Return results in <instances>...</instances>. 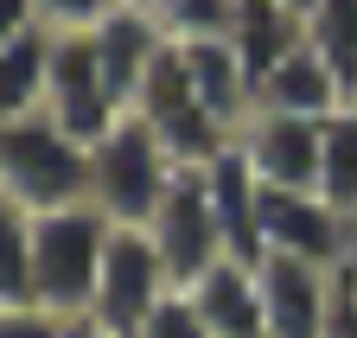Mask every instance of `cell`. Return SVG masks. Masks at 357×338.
<instances>
[{
	"label": "cell",
	"instance_id": "obj_1",
	"mask_svg": "<svg viewBox=\"0 0 357 338\" xmlns=\"http://www.w3.org/2000/svg\"><path fill=\"white\" fill-rule=\"evenodd\" d=\"M0 204L26 217L89 204V141L58 128L45 109L0 121Z\"/></svg>",
	"mask_w": 357,
	"mask_h": 338
},
{
	"label": "cell",
	"instance_id": "obj_2",
	"mask_svg": "<svg viewBox=\"0 0 357 338\" xmlns=\"http://www.w3.org/2000/svg\"><path fill=\"white\" fill-rule=\"evenodd\" d=\"M115 224L96 204H70V210H45L26 217V243H32V307L58 313V319H83L96 300V275H102V249H109Z\"/></svg>",
	"mask_w": 357,
	"mask_h": 338
},
{
	"label": "cell",
	"instance_id": "obj_3",
	"mask_svg": "<svg viewBox=\"0 0 357 338\" xmlns=\"http://www.w3.org/2000/svg\"><path fill=\"white\" fill-rule=\"evenodd\" d=\"M178 179V160L160 147V135L141 115H121L115 128L89 147V204L102 210L115 230H147L160 198Z\"/></svg>",
	"mask_w": 357,
	"mask_h": 338
},
{
	"label": "cell",
	"instance_id": "obj_4",
	"mask_svg": "<svg viewBox=\"0 0 357 338\" xmlns=\"http://www.w3.org/2000/svg\"><path fill=\"white\" fill-rule=\"evenodd\" d=\"M128 115H141L178 166H211L223 147L236 141V135L204 109V96L192 90V70H185V58H178V45L160 52V64L147 70V83H141V96H134Z\"/></svg>",
	"mask_w": 357,
	"mask_h": 338
},
{
	"label": "cell",
	"instance_id": "obj_5",
	"mask_svg": "<svg viewBox=\"0 0 357 338\" xmlns=\"http://www.w3.org/2000/svg\"><path fill=\"white\" fill-rule=\"evenodd\" d=\"M172 287H178V281H172L166 256L153 249V236H147V230H115V236H109V249H102L96 300H89V313H83V319H96V325H109V332L134 338V332L147 325V313L166 300Z\"/></svg>",
	"mask_w": 357,
	"mask_h": 338
},
{
	"label": "cell",
	"instance_id": "obj_6",
	"mask_svg": "<svg viewBox=\"0 0 357 338\" xmlns=\"http://www.w3.org/2000/svg\"><path fill=\"white\" fill-rule=\"evenodd\" d=\"M147 236H153V249L166 256V268H172L178 287H192L204 268H217L223 256H230V249H223V224H217L204 166H178L172 192L160 198V210L147 217Z\"/></svg>",
	"mask_w": 357,
	"mask_h": 338
},
{
	"label": "cell",
	"instance_id": "obj_7",
	"mask_svg": "<svg viewBox=\"0 0 357 338\" xmlns=\"http://www.w3.org/2000/svg\"><path fill=\"white\" fill-rule=\"evenodd\" d=\"M45 115L58 121V128H70L77 141L96 147L115 121L128 115L121 96L109 90V77L96 64V38L89 32H58L52 45V90H45Z\"/></svg>",
	"mask_w": 357,
	"mask_h": 338
},
{
	"label": "cell",
	"instance_id": "obj_8",
	"mask_svg": "<svg viewBox=\"0 0 357 338\" xmlns=\"http://www.w3.org/2000/svg\"><path fill=\"white\" fill-rule=\"evenodd\" d=\"M261 236H268V256H294L312 268H344L357 249V224L319 192H268L261 185Z\"/></svg>",
	"mask_w": 357,
	"mask_h": 338
},
{
	"label": "cell",
	"instance_id": "obj_9",
	"mask_svg": "<svg viewBox=\"0 0 357 338\" xmlns=\"http://www.w3.org/2000/svg\"><path fill=\"white\" fill-rule=\"evenodd\" d=\"M236 147L249 160V173L268 192H319V166H326V121H300V115H268L255 109Z\"/></svg>",
	"mask_w": 357,
	"mask_h": 338
},
{
	"label": "cell",
	"instance_id": "obj_10",
	"mask_svg": "<svg viewBox=\"0 0 357 338\" xmlns=\"http://www.w3.org/2000/svg\"><path fill=\"white\" fill-rule=\"evenodd\" d=\"M261 281V319L268 338H326L338 307V268H312L294 256H268L255 268Z\"/></svg>",
	"mask_w": 357,
	"mask_h": 338
},
{
	"label": "cell",
	"instance_id": "obj_11",
	"mask_svg": "<svg viewBox=\"0 0 357 338\" xmlns=\"http://www.w3.org/2000/svg\"><path fill=\"white\" fill-rule=\"evenodd\" d=\"M89 38H96V64H102V77H109V90L121 96V109H134L147 70H153L160 52L172 45V38L160 32V20H153V7H128V0H121L109 20L89 26Z\"/></svg>",
	"mask_w": 357,
	"mask_h": 338
},
{
	"label": "cell",
	"instance_id": "obj_12",
	"mask_svg": "<svg viewBox=\"0 0 357 338\" xmlns=\"http://www.w3.org/2000/svg\"><path fill=\"white\" fill-rule=\"evenodd\" d=\"M204 179H211V204H217V224H223V249H230V262L261 268V262H268V236H261V179L249 173L243 147L230 141V147L204 166Z\"/></svg>",
	"mask_w": 357,
	"mask_h": 338
},
{
	"label": "cell",
	"instance_id": "obj_13",
	"mask_svg": "<svg viewBox=\"0 0 357 338\" xmlns=\"http://www.w3.org/2000/svg\"><path fill=\"white\" fill-rule=\"evenodd\" d=\"M357 96L344 90V77L312 52V45H300L275 77L261 83V96H255V109H268V115H300V121H332L338 109H351Z\"/></svg>",
	"mask_w": 357,
	"mask_h": 338
},
{
	"label": "cell",
	"instance_id": "obj_14",
	"mask_svg": "<svg viewBox=\"0 0 357 338\" xmlns=\"http://www.w3.org/2000/svg\"><path fill=\"white\" fill-rule=\"evenodd\" d=\"M230 45H236V58H243V70L255 83V96H261V83L306 45V13L300 7H281V0H243Z\"/></svg>",
	"mask_w": 357,
	"mask_h": 338
},
{
	"label": "cell",
	"instance_id": "obj_15",
	"mask_svg": "<svg viewBox=\"0 0 357 338\" xmlns=\"http://www.w3.org/2000/svg\"><path fill=\"white\" fill-rule=\"evenodd\" d=\"M185 293L198 300V313H204V325H211L217 338H268V319H261V281H255L249 262H230V256H223V262L204 268Z\"/></svg>",
	"mask_w": 357,
	"mask_h": 338
},
{
	"label": "cell",
	"instance_id": "obj_16",
	"mask_svg": "<svg viewBox=\"0 0 357 338\" xmlns=\"http://www.w3.org/2000/svg\"><path fill=\"white\" fill-rule=\"evenodd\" d=\"M178 58H185L192 90L204 96V109H211L223 128L236 135L243 121L255 115V83H249V70H243L236 45H230V38H192V45H178Z\"/></svg>",
	"mask_w": 357,
	"mask_h": 338
},
{
	"label": "cell",
	"instance_id": "obj_17",
	"mask_svg": "<svg viewBox=\"0 0 357 338\" xmlns=\"http://www.w3.org/2000/svg\"><path fill=\"white\" fill-rule=\"evenodd\" d=\"M52 26H20L0 32V121H20L45 109V90H52Z\"/></svg>",
	"mask_w": 357,
	"mask_h": 338
},
{
	"label": "cell",
	"instance_id": "obj_18",
	"mask_svg": "<svg viewBox=\"0 0 357 338\" xmlns=\"http://www.w3.org/2000/svg\"><path fill=\"white\" fill-rule=\"evenodd\" d=\"M306 45L319 52V58L344 77V90L357 96V0H312V13H306Z\"/></svg>",
	"mask_w": 357,
	"mask_h": 338
},
{
	"label": "cell",
	"instance_id": "obj_19",
	"mask_svg": "<svg viewBox=\"0 0 357 338\" xmlns=\"http://www.w3.org/2000/svg\"><path fill=\"white\" fill-rule=\"evenodd\" d=\"M319 198L338 204L357 224V102L326 121V166H319Z\"/></svg>",
	"mask_w": 357,
	"mask_h": 338
},
{
	"label": "cell",
	"instance_id": "obj_20",
	"mask_svg": "<svg viewBox=\"0 0 357 338\" xmlns=\"http://www.w3.org/2000/svg\"><path fill=\"white\" fill-rule=\"evenodd\" d=\"M243 0H153V20L172 45H192V38H230L236 32Z\"/></svg>",
	"mask_w": 357,
	"mask_h": 338
},
{
	"label": "cell",
	"instance_id": "obj_21",
	"mask_svg": "<svg viewBox=\"0 0 357 338\" xmlns=\"http://www.w3.org/2000/svg\"><path fill=\"white\" fill-rule=\"evenodd\" d=\"M134 338H217V332L204 325V313H198V300H192V293H185V287H172L166 300L147 313V325L134 332Z\"/></svg>",
	"mask_w": 357,
	"mask_h": 338
},
{
	"label": "cell",
	"instance_id": "obj_22",
	"mask_svg": "<svg viewBox=\"0 0 357 338\" xmlns=\"http://www.w3.org/2000/svg\"><path fill=\"white\" fill-rule=\"evenodd\" d=\"M121 0H38V20L52 32H89L96 20H109Z\"/></svg>",
	"mask_w": 357,
	"mask_h": 338
},
{
	"label": "cell",
	"instance_id": "obj_23",
	"mask_svg": "<svg viewBox=\"0 0 357 338\" xmlns=\"http://www.w3.org/2000/svg\"><path fill=\"white\" fill-rule=\"evenodd\" d=\"M70 319L45 313V307H0V338H64Z\"/></svg>",
	"mask_w": 357,
	"mask_h": 338
},
{
	"label": "cell",
	"instance_id": "obj_24",
	"mask_svg": "<svg viewBox=\"0 0 357 338\" xmlns=\"http://www.w3.org/2000/svg\"><path fill=\"white\" fill-rule=\"evenodd\" d=\"M326 338H357V293H351L344 268H338V307H332V325H326Z\"/></svg>",
	"mask_w": 357,
	"mask_h": 338
},
{
	"label": "cell",
	"instance_id": "obj_25",
	"mask_svg": "<svg viewBox=\"0 0 357 338\" xmlns=\"http://www.w3.org/2000/svg\"><path fill=\"white\" fill-rule=\"evenodd\" d=\"M64 338H121V332H109V325H96V319H70Z\"/></svg>",
	"mask_w": 357,
	"mask_h": 338
},
{
	"label": "cell",
	"instance_id": "obj_26",
	"mask_svg": "<svg viewBox=\"0 0 357 338\" xmlns=\"http://www.w3.org/2000/svg\"><path fill=\"white\" fill-rule=\"evenodd\" d=\"M344 281H351V293H357V249H351V262H344Z\"/></svg>",
	"mask_w": 357,
	"mask_h": 338
},
{
	"label": "cell",
	"instance_id": "obj_27",
	"mask_svg": "<svg viewBox=\"0 0 357 338\" xmlns=\"http://www.w3.org/2000/svg\"><path fill=\"white\" fill-rule=\"evenodd\" d=\"M281 7H300V13H312V0H281Z\"/></svg>",
	"mask_w": 357,
	"mask_h": 338
},
{
	"label": "cell",
	"instance_id": "obj_28",
	"mask_svg": "<svg viewBox=\"0 0 357 338\" xmlns=\"http://www.w3.org/2000/svg\"><path fill=\"white\" fill-rule=\"evenodd\" d=\"M128 7H153V0H128Z\"/></svg>",
	"mask_w": 357,
	"mask_h": 338
}]
</instances>
